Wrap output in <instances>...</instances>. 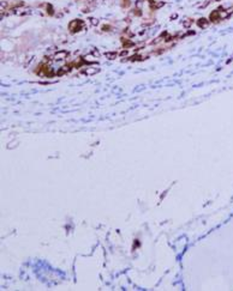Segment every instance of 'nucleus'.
I'll list each match as a JSON object with an SVG mask.
<instances>
[{
	"label": "nucleus",
	"mask_w": 233,
	"mask_h": 291,
	"mask_svg": "<svg viewBox=\"0 0 233 291\" xmlns=\"http://www.w3.org/2000/svg\"><path fill=\"white\" fill-rule=\"evenodd\" d=\"M82 22H79V21H74L72 23H70V29L72 30V31H77L78 30V26H82Z\"/></svg>",
	"instance_id": "f257e3e1"
},
{
	"label": "nucleus",
	"mask_w": 233,
	"mask_h": 291,
	"mask_svg": "<svg viewBox=\"0 0 233 291\" xmlns=\"http://www.w3.org/2000/svg\"><path fill=\"white\" fill-rule=\"evenodd\" d=\"M67 54L68 53L67 52H58L57 54L54 55V59L55 60H60V59H65L66 56H67Z\"/></svg>",
	"instance_id": "f03ea898"
},
{
	"label": "nucleus",
	"mask_w": 233,
	"mask_h": 291,
	"mask_svg": "<svg viewBox=\"0 0 233 291\" xmlns=\"http://www.w3.org/2000/svg\"><path fill=\"white\" fill-rule=\"evenodd\" d=\"M97 72H99V68H96V67H89L84 71L85 74H95V73H97Z\"/></svg>",
	"instance_id": "7ed1b4c3"
},
{
	"label": "nucleus",
	"mask_w": 233,
	"mask_h": 291,
	"mask_svg": "<svg viewBox=\"0 0 233 291\" xmlns=\"http://www.w3.org/2000/svg\"><path fill=\"white\" fill-rule=\"evenodd\" d=\"M197 24H198L201 28H205L207 26V24H208V22H207V19H204V18H201L198 22H197Z\"/></svg>",
	"instance_id": "20e7f679"
},
{
	"label": "nucleus",
	"mask_w": 233,
	"mask_h": 291,
	"mask_svg": "<svg viewBox=\"0 0 233 291\" xmlns=\"http://www.w3.org/2000/svg\"><path fill=\"white\" fill-rule=\"evenodd\" d=\"M107 56L108 58H114L115 56V53H111V54H109V53H107Z\"/></svg>",
	"instance_id": "39448f33"
}]
</instances>
